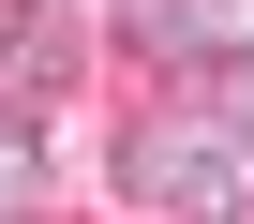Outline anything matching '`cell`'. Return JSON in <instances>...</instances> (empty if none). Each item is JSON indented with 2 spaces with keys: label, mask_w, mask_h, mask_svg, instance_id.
Returning <instances> with one entry per match:
<instances>
[{
  "label": "cell",
  "mask_w": 254,
  "mask_h": 224,
  "mask_svg": "<svg viewBox=\"0 0 254 224\" xmlns=\"http://www.w3.org/2000/svg\"><path fill=\"white\" fill-rule=\"evenodd\" d=\"M120 194L150 224H254V150L209 120V105H165V120L120 135Z\"/></svg>",
  "instance_id": "obj_1"
},
{
  "label": "cell",
  "mask_w": 254,
  "mask_h": 224,
  "mask_svg": "<svg viewBox=\"0 0 254 224\" xmlns=\"http://www.w3.org/2000/svg\"><path fill=\"white\" fill-rule=\"evenodd\" d=\"M60 90H75V15L60 0H0V120H30Z\"/></svg>",
  "instance_id": "obj_2"
},
{
  "label": "cell",
  "mask_w": 254,
  "mask_h": 224,
  "mask_svg": "<svg viewBox=\"0 0 254 224\" xmlns=\"http://www.w3.org/2000/svg\"><path fill=\"white\" fill-rule=\"evenodd\" d=\"M120 30L150 60H180V75H224V60H254V0H135Z\"/></svg>",
  "instance_id": "obj_3"
},
{
  "label": "cell",
  "mask_w": 254,
  "mask_h": 224,
  "mask_svg": "<svg viewBox=\"0 0 254 224\" xmlns=\"http://www.w3.org/2000/svg\"><path fill=\"white\" fill-rule=\"evenodd\" d=\"M30 209H45V135L0 120V224H30Z\"/></svg>",
  "instance_id": "obj_4"
},
{
  "label": "cell",
  "mask_w": 254,
  "mask_h": 224,
  "mask_svg": "<svg viewBox=\"0 0 254 224\" xmlns=\"http://www.w3.org/2000/svg\"><path fill=\"white\" fill-rule=\"evenodd\" d=\"M194 105H209V120H224L239 150H254V60H224V75H194Z\"/></svg>",
  "instance_id": "obj_5"
},
{
  "label": "cell",
  "mask_w": 254,
  "mask_h": 224,
  "mask_svg": "<svg viewBox=\"0 0 254 224\" xmlns=\"http://www.w3.org/2000/svg\"><path fill=\"white\" fill-rule=\"evenodd\" d=\"M120 15H135V0H120Z\"/></svg>",
  "instance_id": "obj_6"
}]
</instances>
